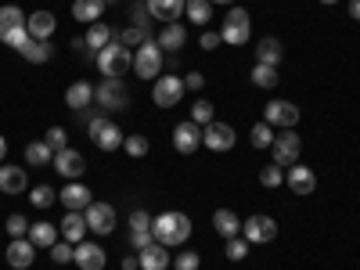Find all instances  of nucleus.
Returning <instances> with one entry per match:
<instances>
[{
    "instance_id": "nucleus-31",
    "label": "nucleus",
    "mask_w": 360,
    "mask_h": 270,
    "mask_svg": "<svg viewBox=\"0 0 360 270\" xmlns=\"http://www.w3.org/2000/svg\"><path fill=\"white\" fill-rule=\"evenodd\" d=\"M22 58H29V62L44 65V62H51V58H54V47H51L47 40H29V44L22 47Z\"/></svg>"
},
{
    "instance_id": "nucleus-2",
    "label": "nucleus",
    "mask_w": 360,
    "mask_h": 270,
    "mask_svg": "<svg viewBox=\"0 0 360 270\" xmlns=\"http://www.w3.org/2000/svg\"><path fill=\"white\" fill-rule=\"evenodd\" d=\"M98 69L105 79H123L127 69H134V51H127L119 40H112L108 47L98 51Z\"/></svg>"
},
{
    "instance_id": "nucleus-43",
    "label": "nucleus",
    "mask_w": 360,
    "mask_h": 270,
    "mask_svg": "<svg viewBox=\"0 0 360 270\" xmlns=\"http://www.w3.org/2000/svg\"><path fill=\"white\" fill-rule=\"evenodd\" d=\"M44 141H47V148H51V152H65V130L62 127H51L47 134H44Z\"/></svg>"
},
{
    "instance_id": "nucleus-49",
    "label": "nucleus",
    "mask_w": 360,
    "mask_h": 270,
    "mask_svg": "<svg viewBox=\"0 0 360 270\" xmlns=\"http://www.w3.org/2000/svg\"><path fill=\"white\" fill-rule=\"evenodd\" d=\"M29 40H33V37H29V29L22 25V29H15V33H11V37H8L4 44H8V47H15V51H22V47L29 44Z\"/></svg>"
},
{
    "instance_id": "nucleus-38",
    "label": "nucleus",
    "mask_w": 360,
    "mask_h": 270,
    "mask_svg": "<svg viewBox=\"0 0 360 270\" xmlns=\"http://www.w3.org/2000/svg\"><path fill=\"white\" fill-rule=\"evenodd\" d=\"M259 184H263V188H278V184H285L281 166H278V162H274V166H263V169H259Z\"/></svg>"
},
{
    "instance_id": "nucleus-42",
    "label": "nucleus",
    "mask_w": 360,
    "mask_h": 270,
    "mask_svg": "<svg viewBox=\"0 0 360 270\" xmlns=\"http://www.w3.org/2000/svg\"><path fill=\"white\" fill-rule=\"evenodd\" d=\"M29 227H33V224H29L22 213H11V217H8V234H11V238H29Z\"/></svg>"
},
{
    "instance_id": "nucleus-23",
    "label": "nucleus",
    "mask_w": 360,
    "mask_h": 270,
    "mask_svg": "<svg viewBox=\"0 0 360 270\" xmlns=\"http://www.w3.org/2000/svg\"><path fill=\"white\" fill-rule=\"evenodd\" d=\"M281 58H285V51H281V40H278V37H263V40L256 44V62H259V65H274V69H278Z\"/></svg>"
},
{
    "instance_id": "nucleus-14",
    "label": "nucleus",
    "mask_w": 360,
    "mask_h": 270,
    "mask_svg": "<svg viewBox=\"0 0 360 270\" xmlns=\"http://www.w3.org/2000/svg\"><path fill=\"white\" fill-rule=\"evenodd\" d=\"M54 169L65 180H79L86 173V159L76 152V148H65V152H54Z\"/></svg>"
},
{
    "instance_id": "nucleus-6",
    "label": "nucleus",
    "mask_w": 360,
    "mask_h": 270,
    "mask_svg": "<svg viewBox=\"0 0 360 270\" xmlns=\"http://www.w3.org/2000/svg\"><path fill=\"white\" fill-rule=\"evenodd\" d=\"M252 33V22H249V11L245 8H231V15L224 18V29H220V40L231 44V47H242Z\"/></svg>"
},
{
    "instance_id": "nucleus-33",
    "label": "nucleus",
    "mask_w": 360,
    "mask_h": 270,
    "mask_svg": "<svg viewBox=\"0 0 360 270\" xmlns=\"http://www.w3.org/2000/svg\"><path fill=\"white\" fill-rule=\"evenodd\" d=\"M25 162L29 166H47V162H54V152L47 148V141H33L25 148Z\"/></svg>"
},
{
    "instance_id": "nucleus-7",
    "label": "nucleus",
    "mask_w": 360,
    "mask_h": 270,
    "mask_svg": "<svg viewBox=\"0 0 360 270\" xmlns=\"http://www.w3.org/2000/svg\"><path fill=\"white\" fill-rule=\"evenodd\" d=\"M242 238H245V242H259V245L274 242V238H278V224H274V217L256 213V217L242 220Z\"/></svg>"
},
{
    "instance_id": "nucleus-5",
    "label": "nucleus",
    "mask_w": 360,
    "mask_h": 270,
    "mask_svg": "<svg viewBox=\"0 0 360 270\" xmlns=\"http://www.w3.org/2000/svg\"><path fill=\"white\" fill-rule=\"evenodd\" d=\"M94 101H98L105 112H123V108H130V94H127L123 79H101V83L94 86Z\"/></svg>"
},
{
    "instance_id": "nucleus-25",
    "label": "nucleus",
    "mask_w": 360,
    "mask_h": 270,
    "mask_svg": "<svg viewBox=\"0 0 360 270\" xmlns=\"http://www.w3.org/2000/svg\"><path fill=\"white\" fill-rule=\"evenodd\" d=\"M25 18H29V15H25L22 8H15V4H4V8H0V40H8L15 29H22Z\"/></svg>"
},
{
    "instance_id": "nucleus-29",
    "label": "nucleus",
    "mask_w": 360,
    "mask_h": 270,
    "mask_svg": "<svg viewBox=\"0 0 360 270\" xmlns=\"http://www.w3.org/2000/svg\"><path fill=\"white\" fill-rule=\"evenodd\" d=\"M72 15L79 18V22H101V15H105V0H76L72 4Z\"/></svg>"
},
{
    "instance_id": "nucleus-55",
    "label": "nucleus",
    "mask_w": 360,
    "mask_h": 270,
    "mask_svg": "<svg viewBox=\"0 0 360 270\" xmlns=\"http://www.w3.org/2000/svg\"><path fill=\"white\" fill-rule=\"evenodd\" d=\"M209 4H234V0H209Z\"/></svg>"
},
{
    "instance_id": "nucleus-3",
    "label": "nucleus",
    "mask_w": 360,
    "mask_h": 270,
    "mask_svg": "<svg viewBox=\"0 0 360 270\" xmlns=\"http://www.w3.org/2000/svg\"><path fill=\"white\" fill-rule=\"evenodd\" d=\"M86 134H90V141H94L101 152H119V148H123V130H119L112 119H105V115H98V119H90L86 123Z\"/></svg>"
},
{
    "instance_id": "nucleus-22",
    "label": "nucleus",
    "mask_w": 360,
    "mask_h": 270,
    "mask_svg": "<svg viewBox=\"0 0 360 270\" xmlns=\"http://www.w3.org/2000/svg\"><path fill=\"white\" fill-rule=\"evenodd\" d=\"M25 184H29V180H25V169L22 166H0V191H4V195H18V191H25Z\"/></svg>"
},
{
    "instance_id": "nucleus-20",
    "label": "nucleus",
    "mask_w": 360,
    "mask_h": 270,
    "mask_svg": "<svg viewBox=\"0 0 360 270\" xmlns=\"http://www.w3.org/2000/svg\"><path fill=\"white\" fill-rule=\"evenodd\" d=\"M90 101H94V86H90L86 79H76V83L65 90V105H69L72 112H83V108H90Z\"/></svg>"
},
{
    "instance_id": "nucleus-34",
    "label": "nucleus",
    "mask_w": 360,
    "mask_h": 270,
    "mask_svg": "<svg viewBox=\"0 0 360 270\" xmlns=\"http://www.w3.org/2000/svg\"><path fill=\"white\" fill-rule=\"evenodd\" d=\"M112 40H119L123 47H141L148 40V29L144 25H130V29H123V33H112Z\"/></svg>"
},
{
    "instance_id": "nucleus-28",
    "label": "nucleus",
    "mask_w": 360,
    "mask_h": 270,
    "mask_svg": "<svg viewBox=\"0 0 360 270\" xmlns=\"http://www.w3.org/2000/svg\"><path fill=\"white\" fill-rule=\"evenodd\" d=\"M29 242H33L37 249H51L58 242V224H47V220L33 224V227H29Z\"/></svg>"
},
{
    "instance_id": "nucleus-19",
    "label": "nucleus",
    "mask_w": 360,
    "mask_h": 270,
    "mask_svg": "<svg viewBox=\"0 0 360 270\" xmlns=\"http://www.w3.org/2000/svg\"><path fill=\"white\" fill-rule=\"evenodd\" d=\"M188 0H148V11H152L159 22H180V15H184Z\"/></svg>"
},
{
    "instance_id": "nucleus-46",
    "label": "nucleus",
    "mask_w": 360,
    "mask_h": 270,
    "mask_svg": "<svg viewBox=\"0 0 360 270\" xmlns=\"http://www.w3.org/2000/svg\"><path fill=\"white\" fill-rule=\"evenodd\" d=\"M198 266H202V256L198 252H180L173 259V270H198Z\"/></svg>"
},
{
    "instance_id": "nucleus-56",
    "label": "nucleus",
    "mask_w": 360,
    "mask_h": 270,
    "mask_svg": "<svg viewBox=\"0 0 360 270\" xmlns=\"http://www.w3.org/2000/svg\"><path fill=\"white\" fill-rule=\"evenodd\" d=\"M321 4H339V0H321Z\"/></svg>"
},
{
    "instance_id": "nucleus-21",
    "label": "nucleus",
    "mask_w": 360,
    "mask_h": 270,
    "mask_svg": "<svg viewBox=\"0 0 360 270\" xmlns=\"http://www.w3.org/2000/svg\"><path fill=\"white\" fill-rule=\"evenodd\" d=\"M137 259H141V270H166V266L173 263L169 252H166V245H159V242H152L148 249H141Z\"/></svg>"
},
{
    "instance_id": "nucleus-35",
    "label": "nucleus",
    "mask_w": 360,
    "mask_h": 270,
    "mask_svg": "<svg viewBox=\"0 0 360 270\" xmlns=\"http://www.w3.org/2000/svg\"><path fill=\"white\" fill-rule=\"evenodd\" d=\"M184 15H188L191 22L205 25V22H209V15H213V4H209V0H188V8H184Z\"/></svg>"
},
{
    "instance_id": "nucleus-11",
    "label": "nucleus",
    "mask_w": 360,
    "mask_h": 270,
    "mask_svg": "<svg viewBox=\"0 0 360 270\" xmlns=\"http://www.w3.org/2000/svg\"><path fill=\"white\" fill-rule=\"evenodd\" d=\"M234 127H227V123H209V127H202V144L209 148V152H231L234 148Z\"/></svg>"
},
{
    "instance_id": "nucleus-44",
    "label": "nucleus",
    "mask_w": 360,
    "mask_h": 270,
    "mask_svg": "<svg viewBox=\"0 0 360 270\" xmlns=\"http://www.w3.org/2000/svg\"><path fill=\"white\" fill-rule=\"evenodd\" d=\"M249 256V242H245V238H227V259H245Z\"/></svg>"
},
{
    "instance_id": "nucleus-15",
    "label": "nucleus",
    "mask_w": 360,
    "mask_h": 270,
    "mask_svg": "<svg viewBox=\"0 0 360 270\" xmlns=\"http://www.w3.org/2000/svg\"><path fill=\"white\" fill-rule=\"evenodd\" d=\"M285 184L292 188V195H314V188H317V173L310 169V166H288V173H285Z\"/></svg>"
},
{
    "instance_id": "nucleus-52",
    "label": "nucleus",
    "mask_w": 360,
    "mask_h": 270,
    "mask_svg": "<svg viewBox=\"0 0 360 270\" xmlns=\"http://www.w3.org/2000/svg\"><path fill=\"white\" fill-rule=\"evenodd\" d=\"M123 270H141V259H137V256H127V259H123Z\"/></svg>"
},
{
    "instance_id": "nucleus-16",
    "label": "nucleus",
    "mask_w": 360,
    "mask_h": 270,
    "mask_svg": "<svg viewBox=\"0 0 360 270\" xmlns=\"http://www.w3.org/2000/svg\"><path fill=\"white\" fill-rule=\"evenodd\" d=\"M33 259H37V245L29 242V238H11V242H8V266L29 270Z\"/></svg>"
},
{
    "instance_id": "nucleus-24",
    "label": "nucleus",
    "mask_w": 360,
    "mask_h": 270,
    "mask_svg": "<svg viewBox=\"0 0 360 270\" xmlns=\"http://www.w3.org/2000/svg\"><path fill=\"white\" fill-rule=\"evenodd\" d=\"M25 29H29V37H33V40H47L54 33V15L51 11H33L25 18Z\"/></svg>"
},
{
    "instance_id": "nucleus-9",
    "label": "nucleus",
    "mask_w": 360,
    "mask_h": 270,
    "mask_svg": "<svg viewBox=\"0 0 360 270\" xmlns=\"http://www.w3.org/2000/svg\"><path fill=\"white\" fill-rule=\"evenodd\" d=\"M180 98H184V79H180V76H162V79H155L152 101H155L159 108H173V105H180Z\"/></svg>"
},
{
    "instance_id": "nucleus-32",
    "label": "nucleus",
    "mask_w": 360,
    "mask_h": 270,
    "mask_svg": "<svg viewBox=\"0 0 360 270\" xmlns=\"http://www.w3.org/2000/svg\"><path fill=\"white\" fill-rule=\"evenodd\" d=\"M83 40H86V47H90V51H101V47H108V44H112V29H108L105 22H94V25L86 29V37H83Z\"/></svg>"
},
{
    "instance_id": "nucleus-17",
    "label": "nucleus",
    "mask_w": 360,
    "mask_h": 270,
    "mask_svg": "<svg viewBox=\"0 0 360 270\" xmlns=\"http://www.w3.org/2000/svg\"><path fill=\"white\" fill-rule=\"evenodd\" d=\"M72 259H76V266H79V270H101V266L108 263L105 249H101V245H94V242H86V238H83V242L76 245Z\"/></svg>"
},
{
    "instance_id": "nucleus-1",
    "label": "nucleus",
    "mask_w": 360,
    "mask_h": 270,
    "mask_svg": "<svg viewBox=\"0 0 360 270\" xmlns=\"http://www.w3.org/2000/svg\"><path fill=\"white\" fill-rule=\"evenodd\" d=\"M152 234H155V242L173 249V245H184L188 238H191V220L184 213H159L152 220Z\"/></svg>"
},
{
    "instance_id": "nucleus-47",
    "label": "nucleus",
    "mask_w": 360,
    "mask_h": 270,
    "mask_svg": "<svg viewBox=\"0 0 360 270\" xmlns=\"http://www.w3.org/2000/svg\"><path fill=\"white\" fill-rule=\"evenodd\" d=\"M130 231H152V217H148L144 209H134L130 213Z\"/></svg>"
},
{
    "instance_id": "nucleus-10",
    "label": "nucleus",
    "mask_w": 360,
    "mask_h": 270,
    "mask_svg": "<svg viewBox=\"0 0 360 270\" xmlns=\"http://www.w3.org/2000/svg\"><path fill=\"white\" fill-rule=\"evenodd\" d=\"M83 217H86V227L94 234H112L115 231V209L105 205V202H90L83 209Z\"/></svg>"
},
{
    "instance_id": "nucleus-57",
    "label": "nucleus",
    "mask_w": 360,
    "mask_h": 270,
    "mask_svg": "<svg viewBox=\"0 0 360 270\" xmlns=\"http://www.w3.org/2000/svg\"><path fill=\"white\" fill-rule=\"evenodd\" d=\"M108 4H115V0H105V8H108Z\"/></svg>"
},
{
    "instance_id": "nucleus-50",
    "label": "nucleus",
    "mask_w": 360,
    "mask_h": 270,
    "mask_svg": "<svg viewBox=\"0 0 360 270\" xmlns=\"http://www.w3.org/2000/svg\"><path fill=\"white\" fill-rule=\"evenodd\" d=\"M205 86V76L202 72H188L184 76V90H202Z\"/></svg>"
},
{
    "instance_id": "nucleus-4",
    "label": "nucleus",
    "mask_w": 360,
    "mask_h": 270,
    "mask_svg": "<svg viewBox=\"0 0 360 270\" xmlns=\"http://www.w3.org/2000/svg\"><path fill=\"white\" fill-rule=\"evenodd\" d=\"M134 72L141 79H159V72H162V47L155 40H144L134 51Z\"/></svg>"
},
{
    "instance_id": "nucleus-18",
    "label": "nucleus",
    "mask_w": 360,
    "mask_h": 270,
    "mask_svg": "<svg viewBox=\"0 0 360 270\" xmlns=\"http://www.w3.org/2000/svg\"><path fill=\"white\" fill-rule=\"evenodd\" d=\"M62 198V205H65V213H83V209L94 202V195H90V188L86 184H79V180H72V184H65V191L58 195Z\"/></svg>"
},
{
    "instance_id": "nucleus-45",
    "label": "nucleus",
    "mask_w": 360,
    "mask_h": 270,
    "mask_svg": "<svg viewBox=\"0 0 360 270\" xmlns=\"http://www.w3.org/2000/svg\"><path fill=\"white\" fill-rule=\"evenodd\" d=\"M72 252H76L72 242H54V245H51V259H54V263H69Z\"/></svg>"
},
{
    "instance_id": "nucleus-27",
    "label": "nucleus",
    "mask_w": 360,
    "mask_h": 270,
    "mask_svg": "<svg viewBox=\"0 0 360 270\" xmlns=\"http://www.w3.org/2000/svg\"><path fill=\"white\" fill-rule=\"evenodd\" d=\"M184 40H188V33H184V25H180V22H169V25H162V33H159V47L162 51H180V47H184Z\"/></svg>"
},
{
    "instance_id": "nucleus-36",
    "label": "nucleus",
    "mask_w": 360,
    "mask_h": 270,
    "mask_svg": "<svg viewBox=\"0 0 360 270\" xmlns=\"http://www.w3.org/2000/svg\"><path fill=\"white\" fill-rule=\"evenodd\" d=\"M252 83H256V86H266V90H270V86H278V69L256 62V69H252Z\"/></svg>"
},
{
    "instance_id": "nucleus-53",
    "label": "nucleus",
    "mask_w": 360,
    "mask_h": 270,
    "mask_svg": "<svg viewBox=\"0 0 360 270\" xmlns=\"http://www.w3.org/2000/svg\"><path fill=\"white\" fill-rule=\"evenodd\" d=\"M0 162H8V137L0 134Z\"/></svg>"
},
{
    "instance_id": "nucleus-12",
    "label": "nucleus",
    "mask_w": 360,
    "mask_h": 270,
    "mask_svg": "<svg viewBox=\"0 0 360 270\" xmlns=\"http://www.w3.org/2000/svg\"><path fill=\"white\" fill-rule=\"evenodd\" d=\"M198 144H202V127L198 123H176L173 127V148L180 155H191V152H198Z\"/></svg>"
},
{
    "instance_id": "nucleus-41",
    "label": "nucleus",
    "mask_w": 360,
    "mask_h": 270,
    "mask_svg": "<svg viewBox=\"0 0 360 270\" xmlns=\"http://www.w3.org/2000/svg\"><path fill=\"white\" fill-rule=\"evenodd\" d=\"M54 198H58V191H54V188H47V184L33 188V195H29V202H33L37 209H47V205H51Z\"/></svg>"
},
{
    "instance_id": "nucleus-30",
    "label": "nucleus",
    "mask_w": 360,
    "mask_h": 270,
    "mask_svg": "<svg viewBox=\"0 0 360 270\" xmlns=\"http://www.w3.org/2000/svg\"><path fill=\"white\" fill-rule=\"evenodd\" d=\"M213 227H217L224 238H238V231H242V220H238L231 209H217V213H213Z\"/></svg>"
},
{
    "instance_id": "nucleus-37",
    "label": "nucleus",
    "mask_w": 360,
    "mask_h": 270,
    "mask_svg": "<svg viewBox=\"0 0 360 270\" xmlns=\"http://www.w3.org/2000/svg\"><path fill=\"white\" fill-rule=\"evenodd\" d=\"M274 144V127L270 123H256L252 127V148H270Z\"/></svg>"
},
{
    "instance_id": "nucleus-39",
    "label": "nucleus",
    "mask_w": 360,
    "mask_h": 270,
    "mask_svg": "<svg viewBox=\"0 0 360 270\" xmlns=\"http://www.w3.org/2000/svg\"><path fill=\"white\" fill-rule=\"evenodd\" d=\"M191 123H198V127L213 123V105H209V101H195L191 105Z\"/></svg>"
},
{
    "instance_id": "nucleus-26",
    "label": "nucleus",
    "mask_w": 360,
    "mask_h": 270,
    "mask_svg": "<svg viewBox=\"0 0 360 270\" xmlns=\"http://www.w3.org/2000/svg\"><path fill=\"white\" fill-rule=\"evenodd\" d=\"M58 227H62V234H65V242H72V245H79L83 242V238H86V217L83 213H65V220L62 224H58Z\"/></svg>"
},
{
    "instance_id": "nucleus-8",
    "label": "nucleus",
    "mask_w": 360,
    "mask_h": 270,
    "mask_svg": "<svg viewBox=\"0 0 360 270\" xmlns=\"http://www.w3.org/2000/svg\"><path fill=\"white\" fill-rule=\"evenodd\" d=\"M299 152H303V141L295 137V130H285L281 137H274V144H270V155H274L278 166H295Z\"/></svg>"
},
{
    "instance_id": "nucleus-40",
    "label": "nucleus",
    "mask_w": 360,
    "mask_h": 270,
    "mask_svg": "<svg viewBox=\"0 0 360 270\" xmlns=\"http://www.w3.org/2000/svg\"><path fill=\"white\" fill-rule=\"evenodd\" d=\"M123 148H127V155H134V159H144V155H148V137H141V134H130V137L123 141Z\"/></svg>"
},
{
    "instance_id": "nucleus-54",
    "label": "nucleus",
    "mask_w": 360,
    "mask_h": 270,
    "mask_svg": "<svg viewBox=\"0 0 360 270\" xmlns=\"http://www.w3.org/2000/svg\"><path fill=\"white\" fill-rule=\"evenodd\" d=\"M349 18L360 22V0H349Z\"/></svg>"
},
{
    "instance_id": "nucleus-51",
    "label": "nucleus",
    "mask_w": 360,
    "mask_h": 270,
    "mask_svg": "<svg viewBox=\"0 0 360 270\" xmlns=\"http://www.w3.org/2000/svg\"><path fill=\"white\" fill-rule=\"evenodd\" d=\"M217 44H224V40H220V33H209V29H205V33H202V47H205V51H213Z\"/></svg>"
},
{
    "instance_id": "nucleus-13",
    "label": "nucleus",
    "mask_w": 360,
    "mask_h": 270,
    "mask_svg": "<svg viewBox=\"0 0 360 270\" xmlns=\"http://www.w3.org/2000/svg\"><path fill=\"white\" fill-rule=\"evenodd\" d=\"M263 123L295 130V123H299V108H295L292 101H270V105H266V115H263Z\"/></svg>"
},
{
    "instance_id": "nucleus-48",
    "label": "nucleus",
    "mask_w": 360,
    "mask_h": 270,
    "mask_svg": "<svg viewBox=\"0 0 360 270\" xmlns=\"http://www.w3.org/2000/svg\"><path fill=\"white\" fill-rule=\"evenodd\" d=\"M155 242V234L152 231H130V245L141 252V249H148V245H152Z\"/></svg>"
}]
</instances>
